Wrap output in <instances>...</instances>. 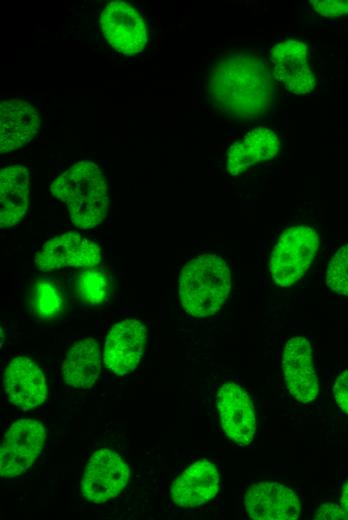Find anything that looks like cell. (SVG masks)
Here are the masks:
<instances>
[{
  "instance_id": "6da1fadb",
  "label": "cell",
  "mask_w": 348,
  "mask_h": 520,
  "mask_svg": "<svg viewBox=\"0 0 348 520\" xmlns=\"http://www.w3.org/2000/svg\"><path fill=\"white\" fill-rule=\"evenodd\" d=\"M273 84L263 61L251 53L236 51L213 67L209 94L225 113L238 118L256 117L271 107Z\"/></svg>"
},
{
  "instance_id": "7a4b0ae2",
  "label": "cell",
  "mask_w": 348,
  "mask_h": 520,
  "mask_svg": "<svg viewBox=\"0 0 348 520\" xmlns=\"http://www.w3.org/2000/svg\"><path fill=\"white\" fill-rule=\"evenodd\" d=\"M50 190L65 203L71 221L79 228H95L107 215L109 196L105 177L91 161L72 165L54 180Z\"/></svg>"
},
{
  "instance_id": "8fae6325",
  "label": "cell",
  "mask_w": 348,
  "mask_h": 520,
  "mask_svg": "<svg viewBox=\"0 0 348 520\" xmlns=\"http://www.w3.org/2000/svg\"><path fill=\"white\" fill-rule=\"evenodd\" d=\"M282 368L290 394L301 403L313 401L318 394V377L314 369L312 348L301 336L292 337L286 343Z\"/></svg>"
},
{
  "instance_id": "ba28073f",
  "label": "cell",
  "mask_w": 348,
  "mask_h": 520,
  "mask_svg": "<svg viewBox=\"0 0 348 520\" xmlns=\"http://www.w3.org/2000/svg\"><path fill=\"white\" fill-rule=\"evenodd\" d=\"M100 247L76 232H66L48 240L35 255L42 271L63 267H92L101 262Z\"/></svg>"
},
{
  "instance_id": "ffe728a7",
  "label": "cell",
  "mask_w": 348,
  "mask_h": 520,
  "mask_svg": "<svg viewBox=\"0 0 348 520\" xmlns=\"http://www.w3.org/2000/svg\"><path fill=\"white\" fill-rule=\"evenodd\" d=\"M76 289L82 304L99 306L107 299L109 282L106 275L99 270L85 269L77 276Z\"/></svg>"
},
{
  "instance_id": "277c9868",
  "label": "cell",
  "mask_w": 348,
  "mask_h": 520,
  "mask_svg": "<svg viewBox=\"0 0 348 520\" xmlns=\"http://www.w3.org/2000/svg\"><path fill=\"white\" fill-rule=\"evenodd\" d=\"M318 247V235L312 228L295 226L285 230L270 255L269 268L275 283L281 287L296 283L309 268Z\"/></svg>"
},
{
  "instance_id": "44dd1931",
  "label": "cell",
  "mask_w": 348,
  "mask_h": 520,
  "mask_svg": "<svg viewBox=\"0 0 348 520\" xmlns=\"http://www.w3.org/2000/svg\"><path fill=\"white\" fill-rule=\"evenodd\" d=\"M33 308L43 319L59 316L64 307V299L55 284L49 281H39L33 292Z\"/></svg>"
},
{
  "instance_id": "9c48e42d",
  "label": "cell",
  "mask_w": 348,
  "mask_h": 520,
  "mask_svg": "<svg viewBox=\"0 0 348 520\" xmlns=\"http://www.w3.org/2000/svg\"><path fill=\"white\" fill-rule=\"evenodd\" d=\"M216 403L225 434L237 444H250L256 432V416L248 393L238 384L226 382L217 393Z\"/></svg>"
},
{
  "instance_id": "8992f818",
  "label": "cell",
  "mask_w": 348,
  "mask_h": 520,
  "mask_svg": "<svg viewBox=\"0 0 348 520\" xmlns=\"http://www.w3.org/2000/svg\"><path fill=\"white\" fill-rule=\"evenodd\" d=\"M130 479L127 463L114 451L101 449L90 458L81 481L83 496L103 503L117 497Z\"/></svg>"
},
{
  "instance_id": "4fadbf2b",
  "label": "cell",
  "mask_w": 348,
  "mask_h": 520,
  "mask_svg": "<svg viewBox=\"0 0 348 520\" xmlns=\"http://www.w3.org/2000/svg\"><path fill=\"white\" fill-rule=\"evenodd\" d=\"M247 514L256 520H294L300 514V501L287 486L277 482H259L246 492Z\"/></svg>"
},
{
  "instance_id": "2e32d148",
  "label": "cell",
  "mask_w": 348,
  "mask_h": 520,
  "mask_svg": "<svg viewBox=\"0 0 348 520\" xmlns=\"http://www.w3.org/2000/svg\"><path fill=\"white\" fill-rule=\"evenodd\" d=\"M219 480L214 464L206 460L197 461L174 480L170 489L171 498L183 508L200 506L216 496Z\"/></svg>"
},
{
  "instance_id": "603a6c76",
  "label": "cell",
  "mask_w": 348,
  "mask_h": 520,
  "mask_svg": "<svg viewBox=\"0 0 348 520\" xmlns=\"http://www.w3.org/2000/svg\"><path fill=\"white\" fill-rule=\"evenodd\" d=\"M310 3L318 14L327 18L348 14V0H313Z\"/></svg>"
},
{
  "instance_id": "5bb4252c",
  "label": "cell",
  "mask_w": 348,
  "mask_h": 520,
  "mask_svg": "<svg viewBox=\"0 0 348 520\" xmlns=\"http://www.w3.org/2000/svg\"><path fill=\"white\" fill-rule=\"evenodd\" d=\"M275 79L293 94L310 93L315 77L307 62V47L303 42L287 40L271 50Z\"/></svg>"
},
{
  "instance_id": "e0dca14e",
  "label": "cell",
  "mask_w": 348,
  "mask_h": 520,
  "mask_svg": "<svg viewBox=\"0 0 348 520\" xmlns=\"http://www.w3.org/2000/svg\"><path fill=\"white\" fill-rule=\"evenodd\" d=\"M279 149L276 134L267 127H257L229 147L227 170L231 175H239L252 165L273 158Z\"/></svg>"
},
{
  "instance_id": "52a82bcc",
  "label": "cell",
  "mask_w": 348,
  "mask_h": 520,
  "mask_svg": "<svg viewBox=\"0 0 348 520\" xmlns=\"http://www.w3.org/2000/svg\"><path fill=\"white\" fill-rule=\"evenodd\" d=\"M100 25L109 44L124 55L141 52L147 42L145 21L129 3L107 4L101 13Z\"/></svg>"
},
{
  "instance_id": "cb8c5ba5",
  "label": "cell",
  "mask_w": 348,
  "mask_h": 520,
  "mask_svg": "<svg viewBox=\"0 0 348 520\" xmlns=\"http://www.w3.org/2000/svg\"><path fill=\"white\" fill-rule=\"evenodd\" d=\"M333 393L338 406L348 414V370L336 379Z\"/></svg>"
},
{
  "instance_id": "d6986e66",
  "label": "cell",
  "mask_w": 348,
  "mask_h": 520,
  "mask_svg": "<svg viewBox=\"0 0 348 520\" xmlns=\"http://www.w3.org/2000/svg\"><path fill=\"white\" fill-rule=\"evenodd\" d=\"M100 356L99 345L93 338L73 344L62 365L65 383L79 389L92 387L100 372Z\"/></svg>"
},
{
  "instance_id": "3957f363",
  "label": "cell",
  "mask_w": 348,
  "mask_h": 520,
  "mask_svg": "<svg viewBox=\"0 0 348 520\" xmlns=\"http://www.w3.org/2000/svg\"><path fill=\"white\" fill-rule=\"evenodd\" d=\"M230 289V270L219 255L194 257L181 271L179 297L185 311L194 317H208L216 313Z\"/></svg>"
},
{
  "instance_id": "484cf974",
  "label": "cell",
  "mask_w": 348,
  "mask_h": 520,
  "mask_svg": "<svg viewBox=\"0 0 348 520\" xmlns=\"http://www.w3.org/2000/svg\"><path fill=\"white\" fill-rule=\"evenodd\" d=\"M340 503L343 509L348 512V481L343 486Z\"/></svg>"
},
{
  "instance_id": "7402d4cb",
  "label": "cell",
  "mask_w": 348,
  "mask_h": 520,
  "mask_svg": "<svg viewBox=\"0 0 348 520\" xmlns=\"http://www.w3.org/2000/svg\"><path fill=\"white\" fill-rule=\"evenodd\" d=\"M326 284L332 291L348 296V244L340 247L330 260Z\"/></svg>"
},
{
  "instance_id": "ac0fdd59",
  "label": "cell",
  "mask_w": 348,
  "mask_h": 520,
  "mask_svg": "<svg viewBox=\"0 0 348 520\" xmlns=\"http://www.w3.org/2000/svg\"><path fill=\"white\" fill-rule=\"evenodd\" d=\"M29 172L22 165H12L0 172V227L15 225L25 214L29 197Z\"/></svg>"
},
{
  "instance_id": "7c38bea8",
  "label": "cell",
  "mask_w": 348,
  "mask_h": 520,
  "mask_svg": "<svg viewBox=\"0 0 348 520\" xmlns=\"http://www.w3.org/2000/svg\"><path fill=\"white\" fill-rule=\"evenodd\" d=\"M3 387L9 401L30 410L41 405L47 397V384L41 369L29 358L18 356L7 365Z\"/></svg>"
},
{
  "instance_id": "d4e9b609",
  "label": "cell",
  "mask_w": 348,
  "mask_h": 520,
  "mask_svg": "<svg viewBox=\"0 0 348 520\" xmlns=\"http://www.w3.org/2000/svg\"><path fill=\"white\" fill-rule=\"evenodd\" d=\"M316 519H348V512L342 506L325 503L316 512Z\"/></svg>"
},
{
  "instance_id": "30bf717a",
  "label": "cell",
  "mask_w": 348,
  "mask_h": 520,
  "mask_svg": "<svg viewBox=\"0 0 348 520\" xmlns=\"http://www.w3.org/2000/svg\"><path fill=\"white\" fill-rule=\"evenodd\" d=\"M146 340L145 325L137 319H126L109 331L103 360L105 366L117 375L133 371L139 364Z\"/></svg>"
},
{
  "instance_id": "9a60e30c",
  "label": "cell",
  "mask_w": 348,
  "mask_h": 520,
  "mask_svg": "<svg viewBox=\"0 0 348 520\" xmlns=\"http://www.w3.org/2000/svg\"><path fill=\"white\" fill-rule=\"evenodd\" d=\"M40 127L37 110L29 102L9 99L0 104V152L14 151L29 143Z\"/></svg>"
},
{
  "instance_id": "5b68a950",
  "label": "cell",
  "mask_w": 348,
  "mask_h": 520,
  "mask_svg": "<svg viewBox=\"0 0 348 520\" xmlns=\"http://www.w3.org/2000/svg\"><path fill=\"white\" fill-rule=\"evenodd\" d=\"M46 439L44 426L34 419H20L5 433L0 447V473L12 478L23 474L37 459Z\"/></svg>"
}]
</instances>
